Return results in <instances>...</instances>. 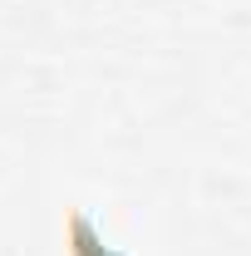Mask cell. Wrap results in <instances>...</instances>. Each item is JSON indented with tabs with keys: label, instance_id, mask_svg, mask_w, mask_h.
<instances>
[{
	"label": "cell",
	"instance_id": "1",
	"mask_svg": "<svg viewBox=\"0 0 251 256\" xmlns=\"http://www.w3.org/2000/svg\"><path fill=\"white\" fill-rule=\"evenodd\" d=\"M69 232H74V256H114V252H104V246H98V236H94V226H89V217H74V222H69Z\"/></svg>",
	"mask_w": 251,
	"mask_h": 256
}]
</instances>
